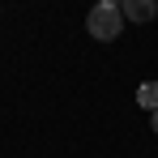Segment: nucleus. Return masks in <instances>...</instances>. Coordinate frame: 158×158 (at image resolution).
I'll return each instance as SVG.
<instances>
[{
	"mask_svg": "<svg viewBox=\"0 0 158 158\" xmlns=\"http://www.w3.org/2000/svg\"><path fill=\"white\" fill-rule=\"evenodd\" d=\"M85 30L94 34V39H103V43H111L120 30H124V13H120V4H94L90 13H85Z\"/></svg>",
	"mask_w": 158,
	"mask_h": 158,
	"instance_id": "1",
	"label": "nucleus"
},
{
	"mask_svg": "<svg viewBox=\"0 0 158 158\" xmlns=\"http://www.w3.org/2000/svg\"><path fill=\"white\" fill-rule=\"evenodd\" d=\"M120 13L128 22H150L158 13V0H120Z\"/></svg>",
	"mask_w": 158,
	"mask_h": 158,
	"instance_id": "2",
	"label": "nucleus"
},
{
	"mask_svg": "<svg viewBox=\"0 0 158 158\" xmlns=\"http://www.w3.org/2000/svg\"><path fill=\"white\" fill-rule=\"evenodd\" d=\"M137 103L145 107V111H158V81H145V85L137 90Z\"/></svg>",
	"mask_w": 158,
	"mask_h": 158,
	"instance_id": "3",
	"label": "nucleus"
},
{
	"mask_svg": "<svg viewBox=\"0 0 158 158\" xmlns=\"http://www.w3.org/2000/svg\"><path fill=\"white\" fill-rule=\"evenodd\" d=\"M150 124H154V132H158V111H150Z\"/></svg>",
	"mask_w": 158,
	"mask_h": 158,
	"instance_id": "4",
	"label": "nucleus"
},
{
	"mask_svg": "<svg viewBox=\"0 0 158 158\" xmlns=\"http://www.w3.org/2000/svg\"><path fill=\"white\" fill-rule=\"evenodd\" d=\"M103 4H120V0H103Z\"/></svg>",
	"mask_w": 158,
	"mask_h": 158,
	"instance_id": "5",
	"label": "nucleus"
}]
</instances>
